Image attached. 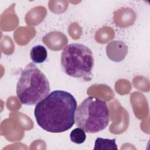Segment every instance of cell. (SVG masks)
I'll list each match as a JSON object with an SVG mask.
<instances>
[{"instance_id": "6da1fadb", "label": "cell", "mask_w": 150, "mask_h": 150, "mask_svg": "<svg viewBox=\"0 0 150 150\" xmlns=\"http://www.w3.org/2000/svg\"><path fill=\"white\" fill-rule=\"evenodd\" d=\"M77 101L70 93L54 90L36 105L34 115L43 129L52 133L63 132L74 124Z\"/></svg>"}, {"instance_id": "7a4b0ae2", "label": "cell", "mask_w": 150, "mask_h": 150, "mask_svg": "<svg viewBox=\"0 0 150 150\" xmlns=\"http://www.w3.org/2000/svg\"><path fill=\"white\" fill-rule=\"evenodd\" d=\"M50 91V83L44 73L34 63L27 64L16 84V94L21 103L36 105L49 95Z\"/></svg>"}, {"instance_id": "3957f363", "label": "cell", "mask_w": 150, "mask_h": 150, "mask_svg": "<svg viewBox=\"0 0 150 150\" xmlns=\"http://www.w3.org/2000/svg\"><path fill=\"white\" fill-rule=\"evenodd\" d=\"M60 63L63 71L68 76L84 81L93 79L94 57L87 46L80 43L67 45L61 54Z\"/></svg>"}, {"instance_id": "277c9868", "label": "cell", "mask_w": 150, "mask_h": 150, "mask_svg": "<svg viewBox=\"0 0 150 150\" xmlns=\"http://www.w3.org/2000/svg\"><path fill=\"white\" fill-rule=\"evenodd\" d=\"M76 125L87 133H96L104 129L110 122V111L106 102L94 96L85 98L77 107Z\"/></svg>"}, {"instance_id": "5b68a950", "label": "cell", "mask_w": 150, "mask_h": 150, "mask_svg": "<svg viewBox=\"0 0 150 150\" xmlns=\"http://www.w3.org/2000/svg\"><path fill=\"white\" fill-rule=\"evenodd\" d=\"M127 53L128 46L121 40H112L106 46L107 57L115 62H120L123 60Z\"/></svg>"}, {"instance_id": "8992f818", "label": "cell", "mask_w": 150, "mask_h": 150, "mask_svg": "<svg viewBox=\"0 0 150 150\" xmlns=\"http://www.w3.org/2000/svg\"><path fill=\"white\" fill-rule=\"evenodd\" d=\"M30 56L33 62L42 63L47 59V52L45 47L42 45H36L31 49Z\"/></svg>"}, {"instance_id": "52a82bcc", "label": "cell", "mask_w": 150, "mask_h": 150, "mask_svg": "<svg viewBox=\"0 0 150 150\" xmlns=\"http://www.w3.org/2000/svg\"><path fill=\"white\" fill-rule=\"evenodd\" d=\"M94 150L97 149H110L117 150V145L116 144L115 138L105 139L102 138H97L94 144Z\"/></svg>"}, {"instance_id": "ba28073f", "label": "cell", "mask_w": 150, "mask_h": 150, "mask_svg": "<svg viewBox=\"0 0 150 150\" xmlns=\"http://www.w3.org/2000/svg\"><path fill=\"white\" fill-rule=\"evenodd\" d=\"M70 138L71 142L75 144H82L86 141V132L79 127L76 128L71 131Z\"/></svg>"}]
</instances>
